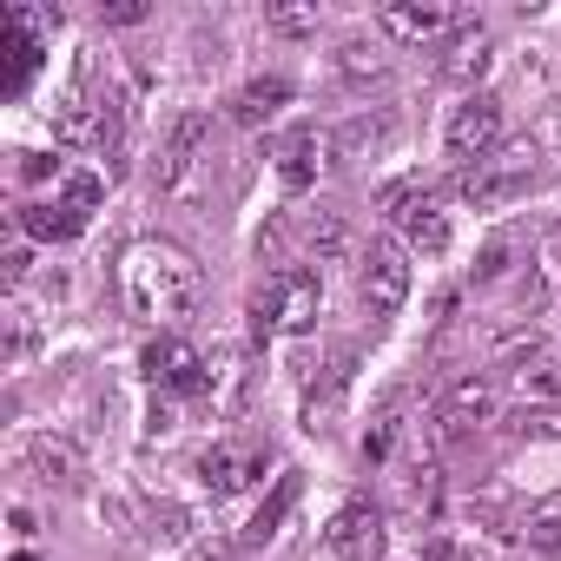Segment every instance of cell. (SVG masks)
<instances>
[{"label": "cell", "mask_w": 561, "mask_h": 561, "mask_svg": "<svg viewBox=\"0 0 561 561\" xmlns=\"http://www.w3.org/2000/svg\"><path fill=\"white\" fill-rule=\"evenodd\" d=\"M119 277H126V305H133V318L159 324L165 337L198 311V291H205V277H198L192 251H179V244H165V238H139V244L126 251Z\"/></svg>", "instance_id": "6da1fadb"}, {"label": "cell", "mask_w": 561, "mask_h": 561, "mask_svg": "<svg viewBox=\"0 0 561 561\" xmlns=\"http://www.w3.org/2000/svg\"><path fill=\"white\" fill-rule=\"evenodd\" d=\"M318 311H324V285H318V271L285 264V271H277L271 285L251 298V337L264 344V337H277V331H311V324H318Z\"/></svg>", "instance_id": "7a4b0ae2"}, {"label": "cell", "mask_w": 561, "mask_h": 561, "mask_svg": "<svg viewBox=\"0 0 561 561\" xmlns=\"http://www.w3.org/2000/svg\"><path fill=\"white\" fill-rule=\"evenodd\" d=\"M357 298H364L370 318H397L410 305V251L397 238H377L364 251V264H357Z\"/></svg>", "instance_id": "3957f363"}, {"label": "cell", "mask_w": 561, "mask_h": 561, "mask_svg": "<svg viewBox=\"0 0 561 561\" xmlns=\"http://www.w3.org/2000/svg\"><path fill=\"white\" fill-rule=\"evenodd\" d=\"M528 172H535V152H528V139H522V146H502V152H489V159L462 165L456 192H462V205L489 211V205H508V198L528 185Z\"/></svg>", "instance_id": "277c9868"}, {"label": "cell", "mask_w": 561, "mask_h": 561, "mask_svg": "<svg viewBox=\"0 0 561 561\" xmlns=\"http://www.w3.org/2000/svg\"><path fill=\"white\" fill-rule=\"evenodd\" d=\"M139 364H146V377H152L159 390H172V397H205V390H211L205 351H198L192 337H179V331H172V337H152Z\"/></svg>", "instance_id": "5b68a950"}, {"label": "cell", "mask_w": 561, "mask_h": 561, "mask_svg": "<svg viewBox=\"0 0 561 561\" xmlns=\"http://www.w3.org/2000/svg\"><path fill=\"white\" fill-rule=\"evenodd\" d=\"M331 554H344V561H377L383 548H390V528H383V508L370 502V495H357V502H344L337 515H331Z\"/></svg>", "instance_id": "8992f818"}, {"label": "cell", "mask_w": 561, "mask_h": 561, "mask_svg": "<svg viewBox=\"0 0 561 561\" xmlns=\"http://www.w3.org/2000/svg\"><path fill=\"white\" fill-rule=\"evenodd\" d=\"M443 139H449V152H456V159H469V165H476V159H489V152H495V139H502V100L469 93V100L449 113V133H443Z\"/></svg>", "instance_id": "52a82bcc"}, {"label": "cell", "mask_w": 561, "mask_h": 561, "mask_svg": "<svg viewBox=\"0 0 561 561\" xmlns=\"http://www.w3.org/2000/svg\"><path fill=\"white\" fill-rule=\"evenodd\" d=\"M264 449L257 443H211L205 456H198V476H205V489L211 495H238V489H251L257 476H264Z\"/></svg>", "instance_id": "ba28073f"}, {"label": "cell", "mask_w": 561, "mask_h": 561, "mask_svg": "<svg viewBox=\"0 0 561 561\" xmlns=\"http://www.w3.org/2000/svg\"><path fill=\"white\" fill-rule=\"evenodd\" d=\"M377 27L390 34V41H403V47H423V41H436V34H449V27H462L449 8H436V0H390V8H377Z\"/></svg>", "instance_id": "9c48e42d"}, {"label": "cell", "mask_w": 561, "mask_h": 561, "mask_svg": "<svg viewBox=\"0 0 561 561\" xmlns=\"http://www.w3.org/2000/svg\"><path fill=\"white\" fill-rule=\"evenodd\" d=\"M489 60H495V41H489V27H482V21H462V27L449 34V47H443L436 73H443L449 87H476V80L489 73Z\"/></svg>", "instance_id": "30bf717a"}, {"label": "cell", "mask_w": 561, "mask_h": 561, "mask_svg": "<svg viewBox=\"0 0 561 561\" xmlns=\"http://www.w3.org/2000/svg\"><path fill=\"white\" fill-rule=\"evenodd\" d=\"M198 146H205V113H179L172 133H165V146H159V159H152V185L179 192L185 172H192V159H198Z\"/></svg>", "instance_id": "8fae6325"}, {"label": "cell", "mask_w": 561, "mask_h": 561, "mask_svg": "<svg viewBox=\"0 0 561 561\" xmlns=\"http://www.w3.org/2000/svg\"><path fill=\"white\" fill-rule=\"evenodd\" d=\"M397 225H403V251H416V257H443L449 251V211H443V198L423 192Z\"/></svg>", "instance_id": "7c38bea8"}, {"label": "cell", "mask_w": 561, "mask_h": 561, "mask_svg": "<svg viewBox=\"0 0 561 561\" xmlns=\"http://www.w3.org/2000/svg\"><path fill=\"white\" fill-rule=\"evenodd\" d=\"M291 106V80H277V73H264V80H251V87H238V100H231V119L244 126V133H257L264 119H277Z\"/></svg>", "instance_id": "4fadbf2b"}, {"label": "cell", "mask_w": 561, "mask_h": 561, "mask_svg": "<svg viewBox=\"0 0 561 561\" xmlns=\"http://www.w3.org/2000/svg\"><path fill=\"white\" fill-rule=\"evenodd\" d=\"M489 416H495V383L489 377H456L449 383V403H443L449 436H462L469 423H489Z\"/></svg>", "instance_id": "5bb4252c"}, {"label": "cell", "mask_w": 561, "mask_h": 561, "mask_svg": "<svg viewBox=\"0 0 561 561\" xmlns=\"http://www.w3.org/2000/svg\"><path fill=\"white\" fill-rule=\"evenodd\" d=\"M27 469L41 476V482H54V489H73L80 482V443H67V436H34L27 443Z\"/></svg>", "instance_id": "9a60e30c"}, {"label": "cell", "mask_w": 561, "mask_h": 561, "mask_svg": "<svg viewBox=\"0 0 561 561\" xmlns=\"http://www.w3.org/2000/svg\"><path fill=\"white\" fill-rule=\"evenodd\" d=\"M251 383H257V370H251V357H225L218 370H211V416H244V403H251Z\"/></svg>", "instance_id": "2e32d148"}, {"label": "cell", "mask_w": 561, "mask_h": 561, "mask_svg": "<svg viewBox=\"0 0 561 561\" xmlns=\"http://www.w3.org/2000/svg\"><path fill=\"white\" fill-rule=\"evenodd\" d=\"M14 225H21L27 238H41V244H67V238H80V231H87V218H80V211H67L60 198H54V205H21V211H14Z\"/></svg>", "instance_id": "e0dca14e"}, {"label": "cell", "mask_w": 561, "mask_h": 561, "mask_svg": "<svg viewBox=\"0 0 561 561\" xmlns=\"http://www.w3.org/2000/svg\"><path fill=\"white\" fill-rule=\"evenodd\" d=\"M508 390H515L522 410H561V370L554 364H515Z\"/></svg>", "instance_id": "ac0fdd59"}, {"label": "cell", "mask_w": 561, "mask_h": 561, "mask_svg": "<svg viewBox=\"0 0 561 561\" xmlns=\"http://www.w3.org/2000/svg\"><path fill=\"white\" fill-rule=\"evenodd\" d=\"M318 152H324V139H318L311 126L277 146V179H285V192H305V185L318 179Z\"/></svg>", "instance_id": "d6986e66"}, {"label": "cell", "mask_w": 561, "mask_h": 561, "mask_svg": "<svg viewBox=\"0 0 561 561\" xmlns=\"http://www.w3.org/2000/svg\"><path fill=\"white\" fill-rule=\"evenodd\" d=\"M305 244L318 251V264H337V257H351V225H344V211L318 205V211L305 218Z\"/></svg>", "instance_id": "ffe728a7"}, {"label": "cell", "mask_w": 561, "mask_h": 561, "mask_svg": "<svg viewBox=\"0 0 561 561\" xmlns=\"http://www.w3.org/2000/svg\"><path fill=\"white\" fill-rule=\"evenodd\" d=\"M54 139H60V146H106V119H100L93 106L67 100V106L54 113Z\"/></svg>", "instance_id": "44dd1931"}, {"label": "cell", "mask_w": 561, "mask_h": 561, "mask_svg": "<svg viewBox=\"0 0 561 561\" xmlns=\"http://www.w3.org/2000/svg\"><path fill=\"white\" fill-rule=\"evenodd\" d=\"M291 502H298V476H277V495L251 515V528H244V548H257V541H271L277 535V522L291 515Z\"/></svg>", "instance_id": "7402d4cb"}, {"label": "cell", "mask_w": 561, "mask_h": 561, "mask_svg": "<svg viewBox=\"0 0 561 561\" xmlns=\"http://www.w3.org/2000/svg\"><path fill=\"white\" fill-rule=\"evenodd\" d=\"M397 436H403V397H390V403L370 416V430H364V456H370V462H390Z\"/></svg>", "instance_id": "603a6c76"}, {"label": "cell", "mask_w": 561, "mask_h": 561, "mask_svg": "<svg viewBox=\"0 0 561 561\" xmlns=\"http://www.w3.org/2000/svg\"><path fill=\"white\" fill-rule=\"evenodd\" d=\"M522 535H528V548H541V554H561V495L535 502V508L522 515Z\"/></svg>", "instance_id": "cb8c5ba5"}, {"label": "cell", "mask_w": 561, "mask_h": 561, "mask_svg": "<svg viewBox=\"0 0 561 561\" xmlns=\"http://www.w3.org/2000/svg\"><path fill=\"white\" fill-rule=\"evenodd\" d=\"M100 198H106L100 172H87V165H67V179H60V205H67V211H80V218H93V211H100Z\"/></svg>", "instance_id": "d4e9b609"}, {"label": "cell", "mask_w": 561, "mask_h": 561, "mask_svg": "<svg viewBox=\"0 0 561 561\" xmlns=\"http://www.w3.org/2000/svg\"><path fill=\"white\" fill-rule=\"evenodd\" d=\"M383 133H390V119H351V126H344V133L331 139V152H337V165H344V159H357L364 146H377Z\"/></svg>", "instance_id": "484cf974"}, {"label": "cell", "mask_w": 561, "mask_h": 561, "mask_svg": "<svg viewBox=\"0 0 561 561\" xmlns=\"http://www.w3.org/2000/svg\"><path fill=\"white\" fill-rule=\"evenodd\" d=\"M337 67H344V80H383V67H390V60H383L377 47H364V41H351Z\"/></svg>", "instance_id": "4316f807"}, {"label": "cell", "mask_w": 561, "mask_h": 561, "mask_svg": "<svg viewBox=\"0 0 561 561\" xmlns=\"http://www.w3.org/2000/svg\"><path fill=\"white\" fill-rule=\"evenodd\" d=\"M264 27L271 34H318V8H271Z\"/></svg>", "instance_id": "83f0119b"}, {"label": "cell", "mask_w": 561, "mask_h": 561, "mask_svg": "<svg viewBox=\"0 0 561 561\" xmlns=\"http://www.w3.org/2000/svg\"><path fill=\"white\" fill-rule=\"evenodd\" d=\"M522 436H561V410H515Z\"/></svg>", "instance_id": "f1b7e54d"}, {"label": "cell", "mask_w": 561, "mask_h": 561, "mask_svg": "<svg viewBox=\"0 0 561 561\" xmlns=\"http://www.w3.org/2000/svg\"><path fill=\"white\" fill-rule=\"evenodd\" d=\"M508 271V238H495L482 257H476V277H482V285H489V277H502Z\"/></svg>", "instance_id": "f546056e"}, {"label": "cell", "mask_w": 561, "mask_h": 561, "mask_svg": "<svg viewBox=\"0 0 561 561\" xmlns=\"http://www.w3.org/2000/svg\"><path fill=\"white\" fill-rule=\"evenodd\" d=\"M47 172H54V179H67V165H60V159H47V152H21V179H47Z\"/></svg>", "instance_id": "4dcf8cb0"}, {"label": "cell", "mask_w": 561, "mask_h": 561, "mask_svg": "<svg viewBox=\"0 0 561 561\" xmlns=\"http://www.w3.org/2000/svg\"><path fill=\"white\" fill-rule=\"evenodd\" d=\"M146 21V0H119V8H106V27H139Z\"/></svg>", "instance_id": "1f68e13d"}, {"label": "cell", "mask_w": 561, "mask_h": 561, "mask_svg": "<svg viewBox=\"0 0 561 561\" xmlns=\"http://www.w3.org/2000/svg\"><path fill=\"white\" fill-rule=\"evenodd\" d=\"M172 423H179V416H172V403H165V397H159V403H152V416H146V436H165V430H172Z\"/></svg>", "instance_id": "d6a6232c"}, {"label": "cell", "mask_w": 561, "mask_h": 561, "mask_svg": "<svg viewBox=\"0 0 561 561\" xmlns=\"http://www.w3.org/2000/svg\"><path fill=\"white\" fill-rule=\"evenodd\" d=\"M27 264H34V257H27V244H14V251H8V285H21Z\"/></svg>", "instance_id": "836d02e7"}, {"label": "cell", "mask_w": 561, "mask_h": 561, "mask_svg": "<svg viewBox=\"0 0 561 561\" xmlns=\"http://www.w3.org/2000/svg\"><path fill=\"white\" fill-rule=\"evenodd\" d=\"M14 561H34V554H14Z\"/></svg>", "instance_id": "e575fe53"}]
</instances>
